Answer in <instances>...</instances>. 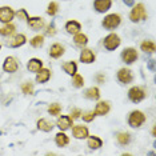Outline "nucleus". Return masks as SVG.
Masks as SVG:
<instances>
[{"label":"nucleus","mask_w":156,"mask_h":156,"mask_svg":"<svg viewBox=\"0 0 156 156\" xmlns=\"http://www.w3.org/2000/svg\"><path fill=\"white\" fill-rule=\"evenodd\" d=\"M59 12V4L56 2H51L47 7V13L49 16H55Z\"/></svg>","instance_id":"2f4dec72"},{"label":"nucleus","mask_w":156,"mask_h":156,"mask_svg":"<svg viewBox=\"0 0 156 156\" xmlns=\"http://www.w3.org/2000/svg\"><path fill=\"white\" fill-rule=\"evenodd\" d=\"M120 23H122V16L119 15V13H109L103 19L101 22V26L105 28V30H115V28H118L120 26Z\"/></svg>","instance_id":"f03ea898"},{"label":"nucleus","mask_w":156,"mask_h":156,"mask_svg":"<svg viewBox=\"0 0 156 156\" xmlns=\"http://www.w3.org/2000/svg\"><path fill=\"white\" fill-rule=\"evenodd\" d=\"M27 68L30 72H39L41 68H43V62H41L40 59H36V58H34V59H30L28 60V63H27Z\"/></svg>","instance_id":"dca6fc26"},{"label":"nucleus","mask_w":156,"mask_h":156,"mask_svg":"<svg viewBox=\"0 0 156 156\" xmlns=\"http://www.w3.org/2000/svg\"><path fill=\"white\" fill-rule=\"evenodd\" d=\"M72 135L75 139H86L90 135V131L86 126H75L72 128Z\"/></svg>","instance_id":"2eb2a0df"},{"label":"nucleus","mask_w":156,"mask_h":156,"mask_svg":"<svg viewBox=\"0 0 156 156\" xmlns=\"http://www.w3.org/2000/svg\"><path fill=\"white\" fill-rule=\"evenodd\" d=\"M120 56H122V60L126 63V64H132V63H135L137 60V58H139L137 51L135 48H132V47L124 48Z\"/></svg>","instance_id":"423d86ee"},{"label":"nucleus","mask_w":156,"mask_h":156,"mask_svg":"<svg viewBox=\"0 0 156 156\" xmlns=\"http://www.w3.org/2000/svg\"><path fill=\"white\" fill-rule=\"evenodd\" d=\"M123 2H124V4L128 7H132L135 4V0H123Z\"/></svg>","instance_id":"58836bf2"},{"label":"nucleus","mask_w":156,"mask_h":156,"mask_svg":"<svg viewBox=\"0 0 156 156\" xmlns=\"http://www.w3.org/2000/svg\"><path fill=\"white\" fill-rule=\"evenodd\" d=\"M116 140L120 145H127L131 141V135L128 132H119L116 135Z\"/></svg>","instance_id":"c85d7f7f"},{"label":"nucleus","mask_w":156,"mask_h":156,"mask_svg":"<svg viewBox=\"0 0 156 156\" xmlns=\"http://www.w3.org/2000/svg\"><path fill=\"white\" fill-rule=\"evenodd\" d=\"M120 43H122V40H120L119 35H116V34H109L104 37V40H103L104 48L107 49V51H115L120 45Z\"/></svg>","instance_id":"39448f33"},{"label":"nucleus","mask_w":156,"mask_h":156,"mask_svg":"<svg viewBox=\"0 0 156 156\" xmlns=\"http://www.w3.org/2000/svg\"><path fill=\"white\" fill-rule=\"evenodd\" d=\"M64 52H66L64 45H62L60 43H54L51 47H49V56H51L52 59L62 58V56L64 55Z\"/></svg>","instance_id":"ddd939ff"},{"label":"nucleus","mask_w":156,"mask_h":156,"mask_svg":"<svg viewBox=\"0 0 156 156\" xmlns=\"http://www.w3.org/2000/svg\"><path fill=\"white\" fill-rule=\"evenodd\" d=\"M30 44L32 45L34 48H40V47H43V44H44V36H43V35H37V36L32 37V39L30 40Z\"/></svg>","instance_id":"c756f323"},{"label":"nucleus","mask_w":156,"mask_h":156,"mask_svg":"<svg viewBox=\"0 0 156 156\" xmlns=\"http://www.w3.org/2000/svg\"><path fill=\"white\" fill-rule=\"evenodd\" d=\"M56 34V28H55V23L52 22L51 24L48 26V30H47V35H49V36H54V35Z\"/></svg>","instance_id":"e433bc0d"},{"label":"nucleus","mask_w":156,"mask_h":156,"mask_svg":"<svg viewBox=\"0 0 156 156\" xmlns=\"http://www.w3.org/2000/svg\"><path fill=\"white\" fill-rule=\"evenodd\" d=\"M140 49L145 54H154L155 52V43L151 40H144L140 44Z\"/></svg>","instance_id":"cd10ccee"},{"label":"nucleus","mask_w":156,"mask_h":156,"mask_svg":"<svg viewBox=\"0 0 156 156\" xmlns=\"http://www.w3.org/2000/svg\"><path fill=\"white\" fill-rule=\"evenodd\" d=\"M72 118L69 115H62L59 116L58 120H56V126L59 127L60 131H67L72 127Z\"/></svg>","instance_id":"9d476101"},{"label":"nucleus","mask_w":156,"mask_h":156,"mask_svg":"<svg viewBox=\"0 0 156 156\" xmlns=\"http://www.w3.org/2000/svg\"><path fill=\"white\" fill-rule=\"evenodd\" d=\"M112 5V0H95L94 2V8L99 13L107 12Z\"/></svg>","instance_id":"9b49d317"},{"label":"nucleus","mask_w":156,"mask_h":156,"mask_svg":"<svg viewBox=\"0 0 156 156\" xmlns=\"http://www.w3.org/2000/svg\"><path fill=\"white\" fill-rule=\"evenodd\" d=\"M60 112H62V105L59 103H54V104H51L48 107V113L51 116H59Z\"/></svg>","instance_id":"7c9ffc66"},{"label":"nucleus","mask_w":156,"mask_h":156,"mask_svg":"<svg viewBox=\"0 0 156 156\" xmlns=\"http://www.w3.org/2000/svg\"><path fill=\"white\" fill-rule=\"evenodd\" d=\"M55 143L58 147H66V145H68L69 143V137L67 136V135L64 133V131H60V132L56 133L55 136Z\"/></svg>","instance_id":"4be33fe9"},{"label":"nucleus","mask_w":156,"mask_h":156,"mask_svg":"<svg viewBox=\"0 0 156 156\" xmlns=\"http://www.w3.org/2000/svg\"><path fill=\"white\" fill-rule=\"evenodd\" d=\"M148 68H150L151 71L155 69V60H150V63H148Z\"/></svg>","instance_id":"ea45409f"},{"label":"nucleus","mask_w":156,"mask_h":156,"mask_svg":"<svg viewBox=\"0 0 156 156\" xmlns=\"http://www.w3.org/2000/svg\"><path fill=\"white\" fill-rule=\"evenodd\" d=\"M87 145L90 150H99V148L103 145V140L99 136H90L88 135V140H87Z\"/></svg>","instance_id":"aec40b11"},{"label":"nucleus","mask_w":156,"mask_h":156,"mask_svg":"<svg viewBox=\"0 0 156 156\" xmlns=\"http://www.w3.org/2000/svg\"><path fill=\"white\" fill-rule=\"evenodd\" d=\"M81 30V24L76 20H69V22L66 23V31L68 32L69 35H75L77 32H80Z\"/></svg>","instance_id":"a211bd4d"},{"label":"nucleus","mask_w":156,"mask_h":156,"mask_svg":"<svg viewBox=\"0 0 156 156\" xmlns=\"http://www.w3.org/2000/svg\"><path fill=\"white\" fill-rule=\"evenodd\" d=\"M27 43V37L24 34H19V35H15V37L11 40V43H9V45H11L12 48H19L22 47V45H24Z\"/></svg>","instance_id":"5701e85b"},{"label":"nucleus","mask_w":156,"mask_h":156,"mask_svg":"<svg viewBox=\"0 0 156 156\" xmlns=\"http://www.w3.org/2000/svg\"><path fill=\"white\" fill-rule=\"evenodd\" d=\"M84 96L87 99H90V100H99L100 99V90L98 87H91L86 91Z\"/></svg>","instance_id":"b1692460"},{"label":"nucleus","mask_w":156,"mask_h":156,"mask_svg":"<svg viewBox=\"0 0 156 156\" xmlns=\"http://www.w3.org/2000/svg\"><path fill=\"white\" fill-rule=\"evenodd\" d=\"M49 77H51V71L48 68H41L39 72H36V83H47Z\"/></svg>","instance_id":"6ab92c4d"},{"label":"nucleus","mask_w":156,"mask_h":156,"mask_svg":"<svg viewBox=\"0 0 156 156\" xmlns=\"http://www.w3.org/2000/svg\"><path fill=\"white\" fill-rule=\"evenodd\" d=\"M73 41H75V44L79 45V47H84V45H87V43H88V36L86 34L77 32L73 35Z\"/></svg>","instance_id":"bb28decb"},{"label":"nucleus","mask_w":156,"mask_h":156,"mask_svg":"<svg viewBox=\"0 0 156 156\" xmlns=\"http://www.w3.org/2000/svg\"><path fill=\"white\" fill-rule=\"evenodd\" d=\"M145 96H147V91L143 87L135 86L132 88H129L128 91V99L132 103H140L141 100H144Z\"/></svg>","instance_id":"20e7f679"},{"label":"nucleus","mask_w":156,"mask_h":156,"mask_svg":"<svg viewBox=\"0 0 156 156\" xmlns=\"http://www.w3.org/2000/svg\"><path fill=\"white\" fill-rule=\"evenodd\" d=\"M81 113H83V112H81V109H79V108H73L72 109V111H71V118H72V119H79L80 118V116H81Z\"/></svg>","instance_id":"c9c22d12"},{"label":"nucleus","mask_w":156,"mask_h":156,"mask_svg":"<svg viewBox=\"0 0 156 156\" xmlns=\"http://www.w3.org/2000/svg\"><path fill=\"white\" fill-rule=\"evenodd\" d=\"M15 15H17V17L19 19H28V15H27V12H26V9H20V11H17L15 12Z\"/></svg>","instance_id":"4c0bfd02"},{"label":"nucleus","mask_w":156,"mask_h":156,"mask_svg":"<svg viewBox=\"0 0 156 156\" xmlns=\"http://www.w3.org/2000/svg\"><path fill=\"white\" fill-rule=\"evenodd\" d=\"M96 79H98L99 81H100V83H104L105 77H104V76H103V75H98V77H96Z\"/></svg>","instance_id":"a19ab883"},{"label":"nucleus","mask_w":156,"mask_h":156,"mask_svg":"<svg viewBox=\"0 0 156 156\" xmlns=\"http://www.w3.org/2000/svg\"><path fill=\"white\" fill-rule=\"evenodd\" d=\"M36 126H37V129L43 131V132H49V131L54 129V123L49 122L48 119H39Z\"/></svg>","instance_id":"412c9836"},{"label":"nucleus","mask_w":156,"mask_h":156,"mask_svg":"<svg viewBox=\"0 0 156 156\" xmlns=\"http://www.w3.org/2000/svg\"><path fill=\"white\" fill-rule=\"evenodd\" d=\"M3 69H4V72H8V73L16 72L19 69V62L13 56H8V58H5L4 63H3Z\"/></svg>","instance_id":"6e6552de"},{"label":"nucleus","mask_w":156,"mask_h":156,"mask_svg":"<svg viewBox=\"0 0 156 156\" xmlns=\"http://www.w3.org/2000/svg\"><path fill=\"white\" fill-rule=\"evenodd\" d=\"M96 56H95V52L90 48H84L83 51L80 52V62L84 63V64H91V63L95 62Z\"/></svg>","instance_id":"4468645a"},{"label":"nucleus","mask_w":156,"mask_h":156,"mask_svg":"<svg viewBox=\"0 0 156 156\" xmlns=\"http://www.w3.org/2000/svg\"><path fill=\"white\" fill-rule=\"evenodd\" d=\"M15 31H16L15 24L7 23V24H4V26L0 28V35H3V36H12V35L15 34Z\"/></svg>","instance_id":"a878e982"},{"label":"nucleus","mask_w":156,"mask_h":156,"mask_svg":"<svg viewBox=\"0 0 156 156\" xmlns=\"http://www.w3.org/2000/svg\"><path fill=\"white\" fill-rule=\"evenodd\" d=\"M118 80L122 84H129V83H132V80H133L132 71H131L129 68H120L118 71Z\"/></svg>","instance_id":"1a4fd4ad"},{"label":"nucleus","mask_w":156,"mask_h":156,"mask_svg":"<svg viewBox=\"0 0 156 156\" xmlns=\"http://www.w3.org/2000/svg\"><path fill=\"white\" fill-rule=\"evenodd\" d=\"M129 20L132 23H139L143 20H147V11L143 3H139L136 5H132V9L129 12Z\"/></svg>","instance_id":"f257e3e1"},{"label":"nucleus","mask_w":156,"mask_h":156,"mask_svg":"<svg viewBox=\"0 0 156 156\" xmlns=\"http://www.w3.org/2000/svg\"><path fill=\"white\" fill-rule=\"evenodd\" d=\"M22 91L23 94L26 95H32L34 94V84L31 81H26V83L22 84Z\"/></svg>","instance_id":"72a5a7b5"},{"label":"nucleus","mask_w":156,"mask_h":156,"mask_svg":"<svg viewBox=\"0 0 156 156\" xmlns=\"http://www.w3.org/2000/svg\"><path fill=\"white\" fill-rule=\"evenodd\" d=\"M72 86L75 88H81L84 86V79L83 76L79 75V73H75L73 75V79H72Z\"/></svg>","instance_id":"473e14b6"},{"label":"nucleus","mask_w":156,"mask_h":156,"mask_svg":"<svg viewBox=\"0 0 156 156\" xmlns=\"http://www.w3.org/2000/svg\"><path fill=\"white\" fill-rule=\"evenodd\" d=\"M109 103L108 101H99L96 104V108H95V113H96V116H105L107 113L109 112Z\"/></svg>","instance_id":"f3484780"},{"label":"nucleus","mask_w":156,"mask_h":156,"mask_svg":"<svg viewBox=\"0 0 156 156\" xmlns=\"http://www.w3.org/2000/svg\"><path fill=\"white\" fill-rule=\"evenodd\" d=\"M15 17V11L8 5H4V7H0V22L3 24H7V23H11Z\"/></svg>","instance_id":"0eeeda50"},{"label":"nucleus","mask_w":156,"mask_h":156,"mask_svg":"<svg viewBox=\"0 0 156 156\" xmlns=\"http://www.w3.org/2000/svg\"><path fill=\"white\" fill-rule=\"evenodd\" d=\"M62 68L66 73H68V75H71V76H73L77 72V64L75 62H67L62 66Z\"/></svg>","instance_id":"393cba45"},{"label":"nucleus","mask_w":156,"mask_h":156,"mask_svg":"<svg viewBox=\"0 0 156 156\" xmlns=\"http://www.w3.org/2000/svg\"><path fill=\"white\" fill-rule=\"evenodd\" d=\"M80 118H83L84 122H87V123H90L92 122L95 118H96V113H95V111H88V112H84V113H81V116Z\"/></svg>","instance_id":"f704fd0d"},{"label":"nucleus","mask_w":156,"mask_h":156,"mask_svg":"<svg viewBox=\"0 0 156 156\" xmlns=\"http://www.w3.org/2000/svg\"><path fill=\"white\" fill-rule=\"evenodd\" d=\"M0 48H2V44H0Z\"/></svg>","instance_id":"79ce46f5"},{"label":"nucleus","mask_w":156,"mask_h":156,"mask_svg":"<svg viewBox=\"0 0 156 156\" xmlns=\"http://www.w3.org/2000/svg\"><path fill=\"white\" fill-rule=\"evenodd\" d=\"M27 24H28V26H30L31 28H32L34 31H39V30H41V28L45 26L44 19H43V17H40V16H32V17L28 16Z\"/></svg>","instance_id":"f8f14e48"},{"label":"nucleus","mask_w":156,"mask_h":156,"mask_svg":"<svg viewBox=\"0 0 156 156\" xmlns=\"http://www.w3.org/2000/svg\"><path fill=\"white\" fill-rule=\"evenodd\" d=\"M145 123V115L141 111H132L128 116V124L132 128H140Z\"/></svg>","instance_id":"7ed1b4c3"}]
</instances>
